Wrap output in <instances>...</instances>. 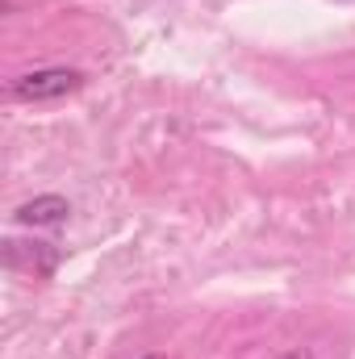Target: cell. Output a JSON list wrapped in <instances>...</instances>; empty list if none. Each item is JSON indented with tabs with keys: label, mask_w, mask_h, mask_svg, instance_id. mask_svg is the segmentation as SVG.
<instances>
[{
	"label": "cell",
	"mask_w": 355,
	"mask_h": 359,
	"mask_svg": "<svg viewBox=\"0 0 355 359\" xmlns=\"http://www.w3.org/2000/svg\"><path fill=\"white\" fill-rule=\"evenodd\" d=\"M80 88H84V72H76V67H38V72L17 76L8 96L21 100V104H42V100H63V96H72Z\"/></svg>",
	"instance_id": "6da1fadb"
},
{
	"label": "cell",
	"mask_w": 355,
	"mask_h": 359,
	"mask_svg": "<svg viewBox=\"0 0 355 359\" xmlns=\"http://www.w3.org/2000/svg\"><path fill=\"white\" fill-rule=\"evenodd\" d=\"M4 259H8V268L29 271V276H51L59 268V251L51 243H17V238H8L4 243Z\"/></svg>",
	"instance_id": "7a4b0ae2"
},
{
	"label": "cell",
	"mask_w": 355,
	"mask_h": 359,
	"mask_svg": "<svg viewBox=\"0 0 355 359\" xmlns=\"http://www.w3.org/2000/svg\"><path fill=\"white\" fill-rule=\"evenodd\" d=\"M67 213H72V201H67V196L42 192V196L17 205V209H13V222H17V226H63Z\"/></svg>",
	"instance_id": "3957f363"
},
{
	"label": "cell",
	"mask_w": 355,
	"mask_h": 359,
	"mask_svg": "<svg viewBox=\"0 0 355 359\" xmlns=\"http://www.w3.org/2000/svg\"><path fill=\"white\" fill-rule=\"evenodd\" d=\"M284 359H314V355H309V351H288Z\"/></svg>",
	"instance_id": "277c9868"
},
{
	"label": "cell",
	"mask_w": 355,
	"mask_h": 359,
	"mask_svg": "<svg viewBox=\"0 0 355 359\" xmlns=\"http://www.w3.org/2000/svg\"><path fill=\"white\" fill-rule=\"evenodd\" d=\"M147 359H163V355H147Z\"/></svg>",
	"instance_id": "5b68a950"
}]
</instances>
